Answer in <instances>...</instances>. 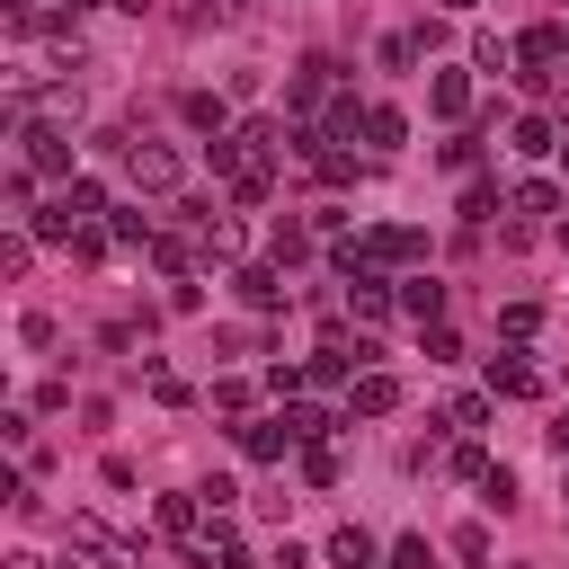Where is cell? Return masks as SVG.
Returning a JSON list of instances; mask_svg holds the SVG:
<instances>
[{
  "label": "cell",
  "instance_id": "5",
  "mask_svg": "<svg viewBox=\"0 0 569 569\" xmlns=\"http://www.w3.org/2000/svg\"><path fill=\"white\" fill-rule=\"evenodd\" d=\"M533 391H542V373H533L516 347H498V356H489V400H533Z\"/></svg>",
  "mask_w": 569,
  "mask_h": 569
},
{
  "label": "cell",
  "instance_id": "1",
  "mask_svg": "<svg viewBox=\"0 0 569 569\" xmlns=\"http://www.w3.org/2000/svg\"><path fill=\"white\" fill-rule=\"evenodd\" d=\"M18 160H27L36 178H71V133H62L53 116H27V124H18Z\"/></svg>",
  "mask_w": 569,
  "mask_h": 569
},
{
  "label": "cell",
  "instance_id": "6",
  "mask_svg": "<svg viewBox=\"0 0 569 569\" xmlns=\"http://www.w3.org/2000/svg\"><path fill=\"white\" fill-rule=\"evenodd\" d=\"M71 551H80V560H98V569H133V551H124L98 516H71Z\"/></svg>",
  "mask_w": 569,
  "mask_h": 569
},
{
  "label": "cell",
  "instance_id": "11",
  "mask_svg": "<svg viewBox=\"0 0 569 569\" xmlns=\"http://www.w3.org/2000/svg\"><path fill=\"white\" fill-rule=\"evenodd\" d=\"M507 213H525V222H551V213H560V187H551V178H525V187L507 196Z\"/></svg>",
  "mask_w": 569,
  "mask_h": 569
},
{
  "label": "cell",
  "instance_id": "20",
  "mask_svg": "<svg viewBox=\"0 0 569 569\" xmlns=\"http://www.w3.org/2000/svg\"><path fill=\"white\" fill-rule=\"evenodd\" d=\"M471 62H480V71H507V62H516V44H507V36H489V27H480V36H471Z\"/></svg>",
  "mask_w": 569,
  "mask_h": 569
},
{
  "label": "cell",
  "instance_id": "10",
  "mask_svg": "<svg viewBox=\"0 0 569 569\" xmlns=\"http://www.w3.org/2000/svg\"><path fill=\"white\" fill-rule=\"evenodd\" d=\"M329 560H338V569H382V551H373L365 525H338V533H329Z\"/></svg>",
  "mask_w": 569,
  "mask_h": 569
},
{
  "label": "cell",
  "instance_id": "32",
  "mask_svg": "<svg viewBox=\"0 0 569 569\" xmlns=\"http://www.w3.org/2000/svg\"><path fill=\"white\" fill-rule=\"evenodd\" d=\"M391 569H427V542H418V533H400V542H391Z\"/></svg>",
  "mask_w": 569,
  "mask_h": 569
},
{
  "label": "cell",
  "instance_id": "17",
  "mask_svg": "<svg viewBox=\"0 0 569 569\" xmlns=\"http://www.w3.org/2000/svg\"><path fill=\"white\" fill-rule=\"evenodd\" d=\"M445 427H462V436H480V427H489V391H453V409H445Z\"/></svg>",
  "mask_w": 569,
  "mask_h": 569
},
{
  "label": "cell",
  "instance_id": "35",
  "mask_svg": "<svg viewBox=\"0 0 569 569\" xmlns=\"http://www.w3.org/2000/svg\"><path fill=\"white\" fill-rule=\"evenodd\" d=\"M116 9H124V18H142V9H151V0H116Z\"/></svg>",
  "mask_w": 569,
  "mask_h": 569
},
{
  "label": "cell",
  "instance_id": "9",
  "mask_svg": "<svg viewBox=\"0 0 569 569\" xmlns=\"http://www.w3.org/2000/svg\"><path fill=\"white\" fill-rule=\"evenodd\" d=\"M347 400H356V418H391V409H400V382H391V373H356Z\"/></svg>",
  "mask_w": 569,
  "mask_h": 569
},
{
  "label": "cell",
  "instance_id": "14",
  "mask_svg": "<svg viewBox=\"0 0 569 569\" xmlns=\"http://www.w3.org/2000/svg\"><path fill=\"white\" fill-rule=\"evenodd\" d=\"M107 231H116V249H151V240H160L142 204H116V213H107Z\"/></svg>",
  "mask_w": 569,
  "mask_h": 569
},
{
  "label": "cell",
  "instance_id": "21",
  "mask_svg": "<svg viewBox=\"0 0 569 569\" xmlns=\"http://www.w3.org/2000/svg\"><path fill=\"white\" fill-rule=\"evenodd\" d=\"M151 400H160V409H187L196 391H187V373H169V365H151Z\"/></svg>",
  "mask_w": 569,
  "mask_h": 569
},
{
  "label": "cell",
  "instance_id": "7",
  "mask_svg": "<svg viewBox=\"0 0 569 569\" xmlns=\"http://www.w3.org/2000/svg\"><path fill=\"white\" fill-rule=\"evenodd\" d=\"M507 151H516V160H542V151H560V124H551V116H516V124H507Z\"/></svg>",
  "mask_w": 569,
  "mask_h": 569
},
{
  "label": "cell",
  "instance_id": "29",
  "mask_svg": "<svg viewBox=\"0 0 569 569\" xmlns=\"http://www.w3.org/2000/svg\"><path fill=\"white\" fill-rule=\"evenodd\" d=\"M418 62V36H382V71H409Z\"/></svg>",
  "mask_w": 569,
  "mask_h": 569
},
{
  "label": "cell",
  "instance_id": "33",
  "mask_svg": "<svg viewBox=\"0 0 569 569\" xmlns=\"http://www.w3.org/2000/svg\"><path fill=\"white\" fill-rule=\"evenodd\" d=\"M542 445H551V453L569 462V409H551V427H542Z\"/></svg>",
  "mask_w": 569,
  "mask_h": 569
},
{
  "label": "cell",
  "instance_id": "12",
  "mask_svg": "<svg viewBox=\"0 0 569 569\" xmlns=\"http://www.w3.org/2000/svg\"><path fill=\"white\" fill-rule=\"evenodd\" d=\"M231 284H240V302H249V311H276V302H284V276H276V267H240Z\"/></svg>",
  "mask_w": 569,
  "mask_h": 569
},
{
  "label": "cell",
  "instance_id": "16",
  "mask_svg": "<svg viewBox=\"0 0 569 569\" xmlns=\"http://www.w3.org/2000/svg\"><path fill=\"white\" fill-rule=\"evenodd\" d=\"M427 98H436V116H462V107H471V71H436Z\"/></svg>",
  "mask_w": 569,
  "mask_h": 569
},
{
  "label": "cell",
  "instance_id": "34",
  "mask_svg": "<svg viewBox=\"0 0 569 569\" xmlns=\"http://www.w3.org/2000/svg\"><path fill=\"white\" fill-rule=\"evenodd\" d=\"M9 569H44V560H36V551H9Z\"/></svg>",
  "mask_w": 569,
  "mask_h": 569
},
{
  "label": "cell",
  "instance_id": "4",
  "mask_svg": "<svg viewBox=\"0 0 569 569\" xmlns=\"http://www.w3.org/2000/svg\"><path fill=\"white\" fill-rule=\"evenodd\" d=\"M231 445H240L249 462H284V445H302V436H293V418H240Z\"/></svg>",
  "mask_w": 569,
  "mask_h": 569
},
{
  "label": "cell",
  "instance_id": "26",
  "mask_svg": "<svg viewBox=\"0 0 569 569\" xmlns=\"http://www.w3.org/2000/svg\"><path fill=\"white\" fill-rule=\"evenodd\" d=\"M27 258H36V231H9L0 240V276H27Z\"/></svg>",
  "mask_w": 569,
  "mask_h": 569
},
{
  "label": "cell",
  "instance_id": "25",
  "mask_svg": "<svg viewBox=\"0 0 569 569\" xmlns=\"http://www.w3.org/2000/svg\"><path fill=\"white\" fill-rule=\"evenodd\" d=\"M293 258H311V231L302 222H276V267H293Z\"/></svg>",
  "mask_w": 569,
  "mask_h": 569
},
{
  "label": "cell",
  "instance_id": "13",
  "mask_svg": "<svg viewBox=\"0 0 569 569\" xmlns=\"http://www.w3.org/2000/svg\"><path fill=\"white\" fill-rule=\"evenodd\" d=\"M365 142H373V151H400V142H409V116H400V107H365Z\"/></svg>",
  "mask_w": 569,
  "mask_h": 569
},
{
  "label": "cell",
  "instance_id": "27",
  "mask_svg": "<svg viewBox=\"0 0 569 569\" xmlns=\"http://www.w3.org/2000/svg\"><path fill=\"white\" fill-rule=\"evenodd\" d=\"M427 365H462V338L445 320H427Z\"/></svg>",
  "mask_w": 569,
  "mask_h": 569
},
{
  "label": "cell",
  "instance_id": "36",
  "mask_svg": "<svg viewBox=\"0 0 569 569\" xmlns=\"http://www.w3.org/2000/svg\"><path fill=\"white\" fill-rule=\"evenodd\" d=\"M445 9H480V0H445Z\"/></svg>",
  "mask_w": 569,
  "mask_h": 569
},
{
  "label": "cell",
  "instance_id": "24",
  "mask_svg": "<svg viewBox=\"0 0 569 569\" xmlns=\"http://www.w3.org/2000/svg\"><path fill=\"white\" fill-rule=\"evenodd\" d=\"M489 213H498V187L471 178V187H462V222H489Z\"/></svg>",
  "mask_w": 569,
  "mask_h": 569
},
{
  "label": "cell",
  "instance_id": "3",
  "mask_svg": "<svg viewBox=\"0 0 569 569\" xmlns=\"http://www.w3.org/2000/svg\"><path fill=\"white\" fill-rule=\"evenodd\" d=\"M356 258H373V267L427 258V231H409V222H365V231H356Z\"/></svg>",
  "mask_w": 569,
  "mask_h": 569
},
{
  "label": "cell",
  "instance_id": "2",
  "mask_svg": "<svg viewBox=\"0 0 569 569\" xmlns=\"http://www.w3.org/2000/svg\"><path fill=\"white\" fill-rule=\"evenodd\" d=\"M124 178H133L142 196H178V178H187V160H178L169 142H133V151H124Z\"/></svg>",
  "mask_w": 569,
  "mask_h": 569
},
{
  "label": "cell",
  "instance_id": "30",
  "mask_svg": "<svg viewBox=\"0 0 569 569\" xmlns=\"http://www.w3.org/2000/svg\"><path fill=\"white\" fill-rule=\"evenodd\" d=\"M151 267L160 276H187V240H151Z\"/></svg>",
  "mask_w": 569,
  "mask_h": 569
},
{
  "label": "cell",
  "instance_id": "31",
  "mask_svg": "<svg viewBox=\"0 0 569 569\" xmlns=\"http://www.w3.org/2000/svg\"><path fill=\"white\" fill-rule=\"evenodd\" d=\"M311 382H347V347H320L311 356Z\"/></svg>",
  "mask_w": 569,
  "mask_h": 569
},
{
  "label": "cell",
  "instance_id": "18",
  "mask_svg": "<svg viewBox=\"0 0 569 569\" xmlns=\"http://www.w3.org/2000/svg\"><path fill=\"white\" fill-rule=\"evenodd\" d=\"M204 525V498H160V533H196Z\"/></svg>",
  "mask_w": 569,
  "mask_h": 569
},
{
  "label": "cell",
  "instance_id": "19",
  "mask_svg": "<svg viewBox=\"0 0 569 569\" xmlns=\"http://www.w3.org/2000/svg\"><path fill=\"white\" fill-rule=\"evenodd\" d=\"M453 560L462 569H489V525H453Z\"/></svg>",
  "mask_w": 569,
  "mask_h": 569
},
{
  "label": "cell",
  "instance_id": "8",
  "mask_svg": "<svg viewBox=\"0 0 569 569\" xmlns=\"http://www.w3.org/2000/svg\"><path fill=\"white\" fill-rule=\"evenodd\" d=\"M178 116H187L196 133H231V98H213V89H187V98H178Z\"/></svg>",
  "mask_w": 569,
  "mask_h": 569
},
{
  "label": "cell",
  "instance_id": "22",
  "mask_svg": "<svg viewBox=\"0 0 569 569\" xmlns=\"http://www.w3.org/2000/svg\"><path fill=\"white\" fill-rule=\"evenodd\" d=\"M480 507H516V471H507V462L480 471Z\"/></svg>",
  "mask_w": 569,
  "mask_h": 569
},
{
  "label": "cell",
  "instance_id": "23",
  "mask_svg": "<svg viewBox=\"0 0 569 569\" xmlns=\"http://www.w3.org/2000/svg\"><path fill=\"white\" fill-rule=\"evenodd\" d=\"M436 160H445V169H453V178H471V169H480V142H471V133H453V142H445V151H436Z\"/></svg>",
  "mask_w": 569,
  "mask_h": 569
},
{
  "label": "cell",
  "instance_id": "37",
  "mask_svg": "<svg viewBox=\"0 0 569 569\" xmlns=\"http://www.w3.org/2000/svg\"><path fill=\"white\" fill-rule=\"evenodd\" d=\"M560 169H569V133H560Z\"/></svg>",
  "mask_w": 569,
  "mask_h": 569
},
{
  "label": "cell",
  "instance_id": "28",
  "mask_svg": "<svg viewBox=\"0 0 569 569\" xmlns=\"http://www.w3.org/2000/svg\"><path fill=\"white\" fill-rule=\"evenodd\" d=\"M302 480L329 489V480H338V453H329V445H302Z\"/></svg>",
  "mask_w": 569,
  "mask_h": 569
},
{
  "label": "cell",
  "instance_id": "15",
  "mask_svg": "<svg viewBox=\"0 0 569 569\" xmlns=\"http://www.w3.org/2000/svg\"><path fill=\"white\" fill-rule=\"evenodd\" d=\"M400 311H409V320L427 329V320L445 311V284H436V276H409V284H400Z\"/></svg>",
  "mask_w": 569,
  "mask_h": 569
}]
</instances>
